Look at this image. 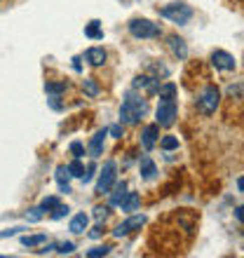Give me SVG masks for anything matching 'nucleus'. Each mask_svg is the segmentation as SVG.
Listing matches in <instances>:
<instances>
[{
    "label": "nucleus",
    "instance_id": "19",
    "mask_svg": "<svg viewBox=\"0 0 244 258\" xmlns=\"http://www.w3.org/2000/svg\"><path fill=\"white\" fill-rule=\"evenodd\" d=\"M157 96L164 99V101L174 99V96H176V85H174V82H167V85H162V87H157Z\"/></svg>",
    "mask_w": 244,
    "mask_h": 258
},
{
    "label": "nucleus",
    "instance_id": "20",
    "mask_svg": "<svg viewBox=\"0 0 244 258\" xmlns=\"http://www.w3.org/2000/svg\"><path fill=\"white\" fill-rule=\"evenodd\" d=\"M85 35H87V38H94V40H101V38H103V31L99 28V21H92V24L85 28Z\"/></svg>",
    "mask_w": 244,
    "mask_h": 258
},
{
    "label": "nucleus",
    "instance_id": "36",
    "mask_svg": "<svg viewBox=\"0 0 244 258\" xmlns=\"http://www.w3.org/2000/svg\"><path fill=\"white\" fill-rule=\"evenodd\" d=\"M21 228H12V230H5V232H0V237H10V235H17Z\"/></svg>",
    "mask_w": 244,
    "mask_h": 258
},
{
    "label": "nucleus",
    "instance_id": "32",
    "mask_svg": "<svg viewBox=\"0 0 244 258\" xmlns=\"http://www.w3.org/2000/svg\"><path fill=\"white\" fill-rule=\"evenodd\" d=\"M108 216V207H96L94 209V218L96 221H101V218H106Z\"/></svg>",
    "mask_w": 244,
    "mask_h": 258
},
{
    "label": "nucleus",
    "instance_id": "8",
    "mask_svg": "<svg viewBox=\"0 0 244 258\" xmlns=\"http://www.w3.org/2000/svg\"><path fill=\"white\" fill-rule=\"evenodd\" d=\"M211 63H214L218 71H235V68H237L235 56L228 54L225 49H214V52H211Z\"/></svg>",
    "mask_w": 244,
    "mask_h": 258
},
{
    "label": "nucleus",
    "instance_id": "1",
    "mask_svg": "<svg viewBox=\"0 0 244 258\" xmlns=\"http://www.w3.org/2000/svg\"><path fill=\"white\" fill-rule=\"evenodd\" d=\"M146 113H148V101L143 96H134V94L125 96V101L120 106V120L125 124H139Z\"/></svg>",
    "mask_w": 244,
    "mask_h": 258
},
{
    "label": "nucleus",
    "instance_id": "22",
    "mask_svg": "<svg viewBox=\"0 0 244 258\" xmlns=\"http://www.w3.org/2000/svg\"><path fill=\"white\" fill-rule=\"evenodd\" d=\"M160 148H162V150H176L178 148V139H176V136H162Z\"/></svg>",
    "mask_w": 244,
    "mask_h": 258
},
{
    "label": "nucleus",
    "instance_id": "17",
    "mask_svg": "<svg viewBox=\"0 0 244 258\" xmlns=\"http://www.w3.org/2000/svg\"><path fill=\"white\" fill-rule=\"evenodd\" d=\"M68 169L66 167H56V183H59V190L61 192H71V185H68Z\"/></svg>",
    "mask_w": 244,
    "mask_h": 258
},
{
    "label": "nucleus",
    "instance_id": "12",
    "mask_svg": "<svg viewBox=\"0 0 244 258\" xmlns=\"http://www.w3.org/2000/svg\"><path fill=\"white\" fill-rule=\"evenodd\" d=\"M106 134H108V129H101V132H96L94 139H92V143H89V153H92V157H99L103 153V139H106Z\"/></svg>",
    "mask_w": 244,
    "mask_h": 258
},
{
    "label": "nucleus",
    "instance_id": "26",
    "mask_svg": "<svg viewBox=\"0 0 244 258\" xmlns=\"http://www.w3.org/2000/svg\"><path fill=\"white\" fill-rule=\"evenodd\" d=\"M26 216H28V221L38 223V221L42 218V207H33V209H28V211H26Z\"/></svg>",
    "mask_w": 244,
    "mask_h": 258
},
{
    "label": "nucleus",
    "instance_id": "31",
    "mask_svg": "<svg viewBox=\"0 0 244 258\" xmlns=\"http://www.w3.org/2000/svg\"><path fill=\"white\" fill-rule=\"evenodd\" d=\"M108 134L113 136V139H122V134H125V129H122V124H113V127L108 129Z\"/></svg>",
    "mask_w": 244,
    "mask_h": 258
},
{
    "label": "nucleus",
    "instance_id": "4",
    "mask_svg": "<svg viewBox=\"0 0 244 258\" xmlns=\"http://www.w3.org/2000/svg\"><path fill=\"white\" fill-rule=\"evenodd\" d=\"M160 17H164V19H169V21H174V24H178V26H183V24H188V21L193 19V7L186 5V3H171V5L160 10Z\"/></svg>",
    "mask_w": 244,
    "mask_h": 258
},
{
    "label": "nucleus",
    "instance_id": "2",
    "mask_svg": "<svg viewBox=\"0 0 244 258\" xmlns=\"http://www.w3.org/2000/svg\"><path fill=\"white\" fill-rule=\"evenodd\" d=\"M218 101H221V89H218L216 85H207V87L197 94L195 106L202 115H211V113H216Z\"/></svg>",
    "mask_w": 244,
    "mask_h": 258
},
{
    "label": "nucleus",
    "instance_id": "16",
    "mask_svg": "<svg viewBox=\"0 0 244 258\" xmlns=\"http://www.w3.org/2000/svg\"><path fill=\"white\" fill-rule=\"evenodd\" d=\"M139 204H141L139 192H127V195H125V200L120 202V207H122V211H136V209H139Z\"/></svg>",
    "mask_w": 244,
    "mask_h": 258
},
{
    "label": "nucleus",
    "instance_id": "18",
    "mask_svg": "<svg viewBox=\"0 0 244 258\" xmlns=\"http://www.w3.org/2000/svg\"><path fill=\"white\" fill-rule=\"evenodd\" d=\"M45 242H47V235H24V237H21V244L24 246H28V249H31V246H38V244H45Z\"/></svg>",
    "mask_w": 244,
    "mask_h": 258
},
{
    "label": "nucleus",
    "instance_id": "30",
    "mask_svg": "<svg viewBox=\"0 0 244 258\" xmlns=\"http://www.w3.org/2000/svg\"><path fill=\"white\" fill-rule=\"evenodd\" d=\"M68 207H64V204H59V207H56L54 209V214H52V218H56V221H59V218H64V216H68Z\"/></svg>",
    "mask_w": 244,
    "mask_h": 258
},
{
    "label": "nucleus",
    "instance_id": "28",
    "mask_svg": "<svg viewBox=\"0 0 244 258\" xmlns=\"http://www.w3.org/2000/svg\"><path fill=\"white\" fill-rule=\"evenodd\" d=\"M71 153H73V157H78V160H80V157L85 155V146H82L80 141H73V143H71Z\"/></svg>",
    "mask_w": 244,
    "mask_h": 258
},
{
    "label": "nucleus",
    "instance_id": "6",
    "mask_svg": "<svg viewBox=\"0 0 244 258\" xmlns=\"http://www.w3.org/2000/svg\"><path fill=\"white\" fill-rule=\"evenodd\" d=\"M178 115V108H176V101L174 99H169V101H160V106H157L155 110V117H157V124L160 127H171L174 124V120H176Z\"/></svg>",
    "mask_w": 244,
    "mask_h": 258
},
{
    "label": "nucleus",
    "instance_id": "27",
    "mask_svg": "<svg viewBox=\"0 0 244 258\" xmlns=\"http://www.w3.org/2000/svg\"><path fill=\"white\" fill-rule=\"evenodd\" d=\"M42 211H49V209H56V207H59V200H56V197H45V200H42Z\"/></svg>",
    "mask_w": 244,
    "mask_h": 258
},
{
    "label": "nucleus",
    "instance_id": "23",
    "mask_svg": "<svg viewBox=\"0 0 244 258\" xmlns=\"http://www.w3.org/2000/svg\"><path fill=\"white\" fill-rule=\"evenodd\" d=\"M45 92L47 94H61V92H66V82H47L45 85Z\"/></svg>",
    "mask_w": 244,
    "mask_h": 258
},
{
    "label": "nucleus",
    "instance_id": "7",
    "mask_svg": "<svg viewBox=\"0 0 244 258\" xmlns=\"http://www.w3.org/2000/svg\"><path fill=\"white\" fill-rule=\"evenodd\" d=\"M143 223H146V216H143V214H139V216H129L125 223H120L115 230H113V237H117V239L127 237V235H132L134 230H139Z\"/></svg>",
    "mask_w": 244,
    "mask_h": 258
},
{
    "label": "nucleus",
    "instance_id": "34",
    "mask_svg": "<svg viewBox=\"0 0 244 258\" xmlns=\"http://www.w3.org/2000/svg\"><path fill=\"white\" fill-rule=\"evenodd\" d=\"M235 218H237L239 223H244V204H242V207H237V209H235Z\"/></svg>",
    "mask_w": 244,
    "mask_h": 258
},
{
    "label": "nucleus",
    "instance_id": "33",
    "mask_svg": "<svg viewBox=\"0 0 244 258\" xmlns=\"http://www.w3.org/2000/svg\"><path fill=\"white\" fill-rule=\"evenodd\" d=\"M94 171H96V167H94V164H89L87 174H82V183H89V181H92V176H94Z\"/></svg>",
    "mask_w": 244,
    "mask_h": 258
},
{
    "label": "nucleus",
    "instance_id": "13",
    "mask_svg": "<svg viewBox=\"0 0 244 258\" xmlns=\"http://www.w3.org/2000/svg\"><path fill=\"white\" fill-rule=\"evenodd\" d=\"M110 190H113V192H110V204L120 207V202L125 200V195H127V183H125V181H115Z\"/></svg>",
    "mask_w": 244,
    "mask_h": 258
},
{
    "label": "nucleus",
    "instance_id": "24",
    "mask_svg": "<svg viewBox=\"0 0 244 258\" xmlns=\"http://www.w3.org/2000/svg\"><path fill=\"white\" fill-rule=\"evenodd\" d=\"M108 253H110V246L103 244V246H94V249H89L87 256L89 258H99V256H108Z\"/></svg>",
    "mask_w": 244,
    "mask_h": 258
},
{
    "label": "nucleus",
    "instance_id": "15",
    "mask_svg": "<svg viewBox=\"0 0 244 258\" xmlns=\"http://www.w3.org/2000/svg\"><path fill=\"white\" fill-rule=\"evenodd\" d=\"M87 61L92 66H103L106 63V49L103 47H89L87 49Z\"/></svg>",
    "mask_w": 244,
    "mask_h": 258
},
{
    "label": "nucleus",
    "instance_id": "21",
    "mask_svg": "<svg viewBox=\"0 0 244 258\" xmlns=\"http://www.w3.org/2000/svg\"><path fill=\"white\" fill-rule=\"evenodd\" d=\"M66 169H68V174H71V176H75V178H82V174H85V167H82V162L78 160V157L68 164Z\"/></svg>",
    "mask_w": 244,
    "mask_h": 258
},
{
    "label": "nucleus",
    "instance_id": "35",
    "mask_svg": "<svg viewBox=\"0 0 244 258\" xmlns=\"http://www.w3.org/2000/svg\"><path fill=\"white\" fill-rule=\"evenodd\" d=\"M101 225H96V228H94V230H92V232H89V237H92V239H99V237H101Z\"/></svg>",
    "mask_w": 244,
    "mask_h": 258
},
{
    "label": "nucleus",
    "instance_id": "10",
    "mask_svg": "<svg viewBox=\"0 0 244 258\" xmlns=\"http://www.w3.org/2000/svg\"><path fill=\"white\" fill-rule=\"evenodd\" d=\"M167 40H169V47H171V52H174V56H176L178 61H183V59L188 56V45H186V40L178 38V35H169Z\"/></svg>",
    "mask_w": 244,
    "mask_h": 258
},
{
    "label": "nucleus",
    "instance_id": "11",
    "mask_svg": "<svg viewBox=\"0 0 244 258\" xmlns=\"http://www.w3.org/2000/svg\"><path fill=\"white\" fill-rule=\"evenodd\" d=\"M87 225H89V216H87V214H75V216L71 218L68 230L73 232V235H82V232L87 230Z\"/></svg>",
    "mask_w": 244,
    "mask_h": 258
},
{
    "label": "nucleus",
    "instance_id": "29",
    "mask_svg": "<svg viewBox=\"0 0 244 258\" xmlns=\"http://www.w3.org/2000/svg\"><path fill=\"white\" fill-rule=\"evenodd\" d=\"M73 242H61V244H56V251L59 253H73Z\"/></svg>",
    "mask_w": 244,
    "mask_h": 258
},
{
    "label": "nucleus",
    "instance_id": "5",
    "mask_svg": "<svg viewBox=\"0 0 244 258\" xmlns=\"http://www.w3.org/2000/svg\"><path fill=\"white\" fill-rule=\"evenodd\" d=\"M115 181H117V164L113 162V160H106L101 174H99V181H96V192H99V195L110 192V188H113Z\"/></svg>",
    "mask_w": 244,
    "mask_h": 258
},
{
    "label": "nucleus",
    "instance_id": "3",
    "mask_svg": "<svg viewBox=\"0 0 244 258\" xmlns=\"http://www.w3.org/2000/svg\"><path fill=\"white\" fill-rule=\"evenodd\" d=\"M129 33L134 35L136 40H150V38H160L162 28L153 24L150 19H132L129 21Z\"/></svg>",
    "mask_w": 244,
    "mask_h": 258
},
{
    "label": "nucleus",
    "instance_id": "38",
    "mask_svg": "<svg viewBox=\"0 0 244 258\" xmlns=\"http://www.w3.org/2000/svg\"><path fill=\"white\" fill-rule=\"evenodd\" d=\"M242 235H244V230H242Z\"/></svg>",
    "mask_w": 244,
    "mask_h": 258
},
{
    "label": "nucleus",
    "instance_id": "14",
    "mask_svg": "<svg viewBox=\"0 0 244 258\" xmlns=\"http://www.w3.org/2000/svg\"><path fill=\"white\" fill-rule=\"evenodd\" d=\"M139 169H141V176L146 178V181H150V178L157 176V167H155V162H153L150 157H141V164H139Z\"/></svg>",
    "mask_w": 244,
    "mask_h": 258
},
{
    "label": "nucleus",
    "instance_id": "25",
    "mask_svg": "<svg viewBox=\"0 0 244 258\" xmlns=\"http://www.w3.org/2000/svg\"><path fill=\"white\" fill-rule=\"evenodd\" d=\"M82 87H85V92H87L89 96H96V94H99V85H96L94 80H85V82H82Z\"/></svg>",
    "mask_w": 244,
    "mask_h": 258
},
{
    "label": "nucleus",
    "instance_id": "9",
    "mask_svg": "<svg viewBox=\"0 0 244 258\" xmlns=\"http://www.w3.org/2000/svg\"><path fill=\"white\" fill-rule=\"evenodd\" d=\"M157 136H160V124H148V127H143L141 132V146L146 150H153V146L157 143Z\"/></svg>",
    "mask_w": 244,
    "mask_h": 258
},
{
    "label": "nucleus",
    "instance_id": "37",
    "mask_svg": "<svg viewBox=\"0 0 244 258\" xmlns=\"http://www.w3.org/2000/svg\"><path fill=\"white\" fill-rule=\"evenodd\" d=\"M237 190H239V192H244V176H239V178H237Z\"/></svg>",
    "mask_w": 244,
    "mask_h": 258
}]
</instances>
